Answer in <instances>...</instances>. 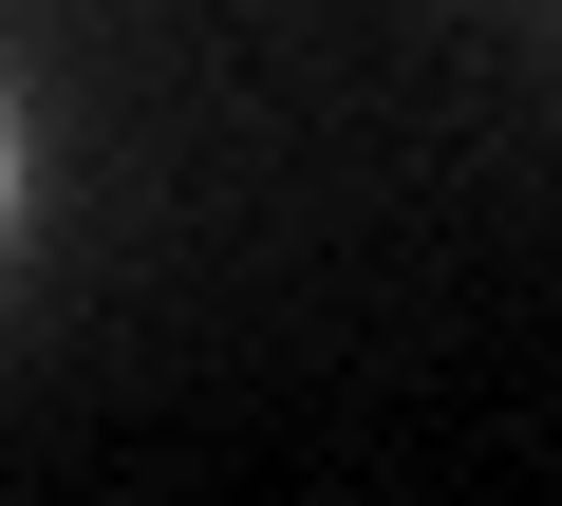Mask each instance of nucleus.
I'll return each instance as SVG.
<instances>
[{"instance_id": "1", "label": "nucleus", "mask_w": 562, "mask_h": 506, "mask_svg": "<svg viewBox=\"0 0 562 506\" xmlns=\"http://www.w3.org/2000/svg\"><path fill=\"white\" fill-rule=\"evenodd\" d=\"M20 225H38V113H20V76H0V263H20Z\"/></svg>"}]
</instances>
